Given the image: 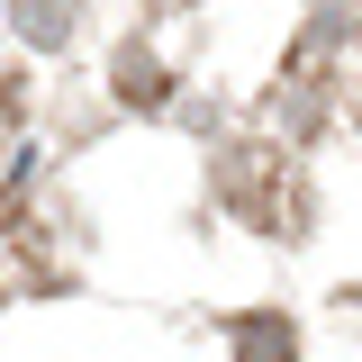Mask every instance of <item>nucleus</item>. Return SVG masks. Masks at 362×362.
Segmentation results:
<instances>
[{
	"instance_id": "nucleus-3",
	"label": "nucleus",
	"mask_w": 362,
	"mask_h": 362,
	"mask_svg": "<svg viewBox=\"0 0 362 362\" xmlns=\"http://www.w3.org/2000/svg\"><path fill=\"white\" fill-rule=\"evenodd\" d=\"M118 90H127L136 109H145V100H163V73H154V54H118Z\"/></svg>"
},
{
	"instance_id": "nucleus-2",
	"label": "nucleus",
	"mask_w": 362,
	"mask_h": 362,
	"mask_svg": "<svg viewBox=\"0 0 362 362\" xmlns=\"http://www.w3.org/2000/svg\"><path fill=\"white\" fill-rule=\"evenodd\" d=\"M9 28L28 45H64L73 37V0H9Z\"/></svg>"
},
{
	"instance_id": "nucleus-1",
	"label": "nucleus",
	"mask_w": 362,
	"mask_h": 362,
	"mask_svg": "<svg viewBox=\"0 0 362 362\" xmlns=\"http://www.w3.org/2000/svg\"><path fill=\"white\" fill-rule=\"evenodd\" d=\"M235 362H299L290 317H235Z\"/></svg>"
}]
</instances>
